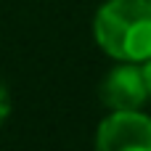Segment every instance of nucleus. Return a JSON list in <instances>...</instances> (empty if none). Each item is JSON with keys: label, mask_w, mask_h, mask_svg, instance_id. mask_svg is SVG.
Returning a JSON list of instances; mask_svg holds the SVG:
<instances>
[{"label": "nucleus", "mask_w": 151, "mask_h": 151, "mask_svg": "<svg viewBox=\"0 0 151 151\" xmlns=\"http://www.w3.org/2000/svg\"><path fill=\"white\" fill-rule=\"evenodd\" d=\"M93 37L114 61L151 58V0H106L96 11Z\"/></svg>", "instance_id": "nucleus-1"}, {"label": "nucleus", "mask_w": 151, "mask_h": 151, "mask_svg": "<svg viewBox=\"0 0 151 151\" xmlns=\"http://www.w3.org/2000/svg\"><path fill=\"white\" fill-rule=\"evenodd\" d=\"M96 151H151V117L141 109L106 114L96 130Z\"/></svg>", "instance_id": "nucleus-2"}, {"label": "nucleus", "mask_w": 151, "mask_h": 151, "mask_svg": "<svg viewBox=\"0 0 151 151\" xmlns=\"http://www.w3.org/2000/svg\"><path fill=\"white\" fill-rule=\"evenodd\" d=\"M149 98V82L141 64L119 61L101 82V101L111 111H135Z\"/></svg>", "instance_id": "nucleus-3"}, {"label": "nucleus", "mask_w": 151, "mask_h": 151, "mask_svg": "<svg viewBox=\"0 0 151 151\" xmlns=\"http://www.w3.org/2000/svg\"><path fill=\"white\" fill-rule=\"evenodd\" d=\"M8 114H11V96H8V90L0 85V127L5 125Z\"/></svg>", "instance_id": "nucleus-4"}, {"label": "nucleus", "mask_w": 151, "mask_h": 151, "mask_svg": "<svg viewBox=\"0 0 151 151\" xmlns=\"http://www.w3.org/2000/svg\"><path fill=\"white\" fill-rule=\"evenodd\" d=\"M143 72H146V82H149V96H151V58L143 64Z\"/></svg>", "instance_id": "nucleus-5"}]
</instances>
